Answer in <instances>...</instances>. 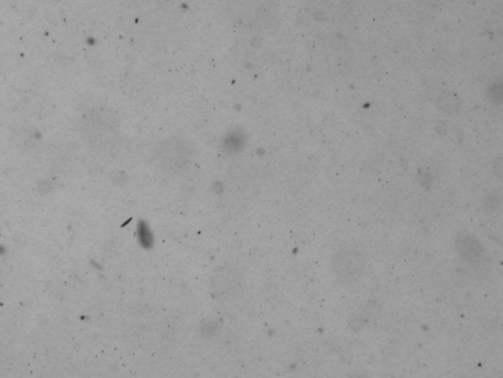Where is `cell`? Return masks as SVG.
<instances>
[{"label":"cell","mask_w":503,"mask_h":378,"mask_svg":"<svg viewBox=\"0 0 503 378\" xmlns=\"http://www.w3.org/2000/svg\"><path fill=\"white\" fill-rule=\"evenodd\" d=\"M456 249L461 260L469 264H476L483 260V245L479 238L470 231H461L457 233Z\"/></svg>","instance_id":"277c9868"},{"label":"cell","mask_w":503,"mask_h":378,"mask_svg":"<svg viewBox=\"0 0 503 378\" xmlns=\"http://www.w3.org/2000/svg\"><path fill=\"white\" fill-rule=\"evenodd\" d=\"M139 240L140 242L146 245V246L147 245L151 244L153 238H151L150 231H149V229L147 228L146 224H142V227H140L139 228Z\"/></svg>","instance_id":"8992f818"},{"label":"cell","mask_w":503,"mask_h":378,"mask_svg":"<svg viewBox=\"0 0 503 378\" xmlns=\"http://www.w3.org/2000/svg\"><path fill=\"white\" fill-rule=\"evenodd\" d=\"M195 157L192 143L180 137L160 141L153 151V161L167 175H179L189 168Z\"/></svg>","instance_id":"6da1fadb"},{"label":"cell","mask_w":503,"mask_h":378,"mask_svg":"<svg viewBox=\"0 0 503 378\" xmlns=\"http://www.w3.org/2000/svg\"><path fill=\"white\" fill-rule=\"evenodd\" d=\"M89 134L100 135L103 143H112L120 134L118 119L112 112L100 111L89 118Z\"/></svg>","instance_id":"3957f363"},{"label":"cell","mask_w":503,"mask_h":378,"mask_svg":"<svg viewBox=\"0 0 503 378\" xmlns=\"http://www.w3.org/2000/svg\"><path fill=\"white\" fill-rule=\"evenodd\" d=\"M367 258L358 245H346L335 252L332 260V273L342 285H353L364 275Z\"/></svg>","instance_id":"7a4b0ae2"},{"label":"cell","mask_w":503,"mask_h":378,"mask_svg":"<svg viewBox=\"0 0 503 378\" xmlns=\"http://www.w3.org/2000/svg\"><path fill=\"white\" fill-rule=\"evenodd\" d=\"M213 291L218 297H233L237 294L241 286L240 275H236L231 269H222L215 273L213 281Z\"/></svg>","instance_id":"5b68a950"}]
</instances>
